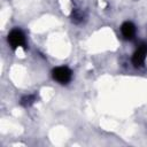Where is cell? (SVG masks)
<instances>
[{"instance_id": "6da1fadb", "label": "cell", "mask_w": 147, "mask_h": 147, "mask_svg": "<svg viewBox=\"0 0 147 147\" xmlns=\"http://www.w3.org/2000/svg\"><path fill=\"white\" fill-rule=\"evenodd\" d=\"M8 42L10 44V46L13 48L23 47L25 45V37L21 30L15 29V30L10 31V33L8 34Z\"/></svg>"}, {"instance_id": "277c9868", "label": "cell", "mask_w": 147, "mask_h": 147, "mask_svg": "<svg viewBox=\"0 0 147 147\" xmlns=\"http://www.w3.org/2000/svg\"><path fill=\"white\" fill-rule=\"evenodd\" d=\"M121 30H122V34H123L124 38H126V39L133 38L134 32H136V28H134V25H133L131 22H125V23H123Z\"/></svg>"}, {"instance_id": "7a4b0ae2", "label": "cell", "mask_w": 147, "mask_h": 147, "mask_svg": "<svg viewBox=\"0 0 147 147\" xmlns=\"http://www.w3.org/2000/svg\"><path fill=\"white\" fill-rule=\"evenodd\" d=\"M53 77L59 83L65 84L71 79V71L67 67H57L53 70Z\"/></svg>"}, {"instance_id": "5b68a950", "label": "cell", "mask_w": 147, "mask_h": 147, "mask_svg": "<svg viewBox=\"0 0 147 147\" xmlns=\"http://www.w3.org/2000/svg\"><path fill=\"white\" fill-rule=\"evenodd\" d=\"M34 100H36V98H34L33 95H28V96H24V98L22 99V101H21V103H22L23 106H25V107H28V106H30V105H32V103L34 102Z\"/></svg>"}, {"instance_id": "3957f363", "label": "cell", "mask_w": 147, "mask_h": 147, "mask_svg": "<svg viewBox=\"0 0 147 147\" xmlns=\"http://www.w3.org/2000/svg\"><path fill=\"white\" fill-rule=\"evenodd\" d=\"M147 55V44H141L139 45L138 49L134 52L133 56H132V62L136 67H140L142 65Z\"/></svg>"}]
</instances>
